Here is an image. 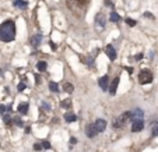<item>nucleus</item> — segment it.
<instances>
[{
    "label": "nucleus",
    "instance_id": "obj_1",
    "mask_svg": "<svg viewBox=\"0 0 158 152\" xmlns=\"http://www.w3.org/2000/svg\"><path fill=\"white\" fill-rule=\"evenodd\" d=\"M16 38V24L11 20H7L0 24V41L2 42H11Z\"/></svg>",
    "mask_w": 158,
    "mask_h": 152
},
{
    "label": "nucleus",
    "instance_id": "obj_2",
    "mask_svg": "<svg viewBox=\"0 0 158 152\" xmlns=\"http://www.w3.org/2000/svg\"><path fill=\"white\" fill-rule=\"evenodd\" d=\"M151 81H152V73L150 70H147V68L141 70L140 74H139V82L140 84H150Z\"/></svg>",
    "mask_w": 158,
    "mask_h": 152
},
{
    "label": "nucleus",
    "instance_id": "obj_3",
    "mask_svg": "<svg viewBox=\"0 0 158 152\" xmlns=\"http://www.w3.org/2000/svg\"><path fill=\"white\" fill-rule=\"evenodd\" d=\"M95 25H97L98 29H103V28H105L106 18H105V16H103L102 13H98L97 16H95Z\"/></svg>",
    "mask_w": 158,
    "mask_h": 152
},
{
    "label": "nucleus",
    "instance_id": "obj_4",
    "mask_svg": "<svg viewBox=\"0 0 158 152\" xmlns=\"http://www.w3.org/2000/svg\"><path fill=\"white\" fill-rule=\"evenodd\" d=\"M85 134H87V137H90V138H94V137L98 134V130H97L95 124H88L87 129H85Z\"/></svg>",
    "mask_w": 158,
    "mask_h": 152
},
{
    "label": "nucleus",
    "instance_id": "obj_5",
    "mask_svg": "<svg viewBox=\"0 0 158 152\" xmlns=\"http://www.w3.org/2000/svg\"><path fill=\"white\" fill-rule=\"evenodd\" d=\"M143 127H144V121L143 120H134L132 124V131L133 133H139V131L143 130Z\"/></svg>",
    "mask_w": 158,
    "mask_h": 152
},
{
    "label": "nucleus",
    "instance_id": "obj_6",
    "mask_svg": "<svg viewBox=\"0 0 158 152\" xmlns=\"http://www.w3.org/2000/svg\"><path fill=\"white\" fill-rule=\"evenodd\" d=\"M143 116H144V113H143V110L139 109V107H136V109L132 112V119H133V121H134V120H143Z\"/></svg>",
    "mask_w": 158,
    "mask_h": 152
},
{
    "label": "nucleus",
    "instance_id": "obj_7",
    "mask_svg": "<svg viewBox=\"0 0 158 152\" xmlns=\"http://www.w3.org/2000/svg\"><path fill=\"white\" fill-rule=\"evenodd\" d=\"M94 124H95L97 130H98V133H102V131L106 129V121L103 120V119H98V120H97Z\"/></svg>",
    "mask_w": 158,
    "mask_h": 152
},
{
    "label": "nucleus",
    "instance_id": "obj_8",
    "mask_svg": "<svg viewBox=\"0 0 158 152\" xmlns=\"http://www.w3.org/2000/svg\"><path fill=\"white\" fill-rule=\"evenodd\" d=\"M105 52H106V55H108V57H109L111 60H115L116 59V50H115V48H113L112 45H108L106 49H105Z\"/></svg>",
    "mask_w": 158,
    "mask_h": 152
},
{
    "label": "nucleus",
    "instance_id": "obj_9",
    "mask_svg": "<svg viewBox=\"0 0 158 152\" xmlns=\"http://www.w3.org/2000/svg\"><path fill=\"white\" fill-rule=\"evenodd\" d=\"M118 85H119V77H115L111 84V88H109V92L111 95H116V91H118Z\"/></svg>",
    "mask_w": 158,
    "mask_h": 152
},
{
    "label": "nucleus",
    "instance_id": "obj_10",
    "mask_svg": "<svg viewBox=\"0 0 158 152\" xmlns=\"http://www.w3.org/2000/svg\"><path fill=\"white\" fill-rule=\"evenodd\" d=\"M108 81H109V78H108V75H103L100 78V87L102 88L103 91L108 89Z\"/></svg>",
    "mask_w": 158,
    "mask_h": 152
},
{
    "label": "nucleus",
    "instance_id": "obj_11",
    "mask_svg": "<svg viewBox=\"0 0 158 152\" xmlns=\"http://www.w3.org/2000/svg\"><path fill=\"white\" fill-rule=\"evenodd\" d=\"M14 6L18 7V8H27L28 3L25 2V0H14Z\"/></svg>",
    "mask_w": 158,
    "mask_h": 152
},
{
    "label": "nucleus",
    "instance_id": "obj_12",
    "mask_svg": "<svg viewBox=\"0 0 158 152\" xmlns=\"http://www.w3.org/2000/svg\"><path fill=\"white\" fill-rule=\"evenodd\" d=\"M65 120L67 121V123H73V121L77 120V117H76L74 113H66L65 115Z\"/></svg>",
    "mask_w": 158,
    "mask_h": 152
},
{
    "label": "nucleus",
    "instance_id": "obj_13",
    "mask_svg": "<svg viewBox=\"0 0 158 152\" xmlns=\"http://www.w3.org/2000/svg\"><path fill=\"white\" fill-rule=\"evenodd\" d=\"M112 124H113V127H115V129H120V127L125 124L122 121V119L120 117H116V119H113V121H112Z\"/></svg>",
    "mask_w": 158,
    "mask_h": 152
},
{
    "label": "nucleus",
    "instance_id": "obj_14",
    "mask_svg": "<svg viewBox=\"0 0 158 152\" xmlns=\"http://www.w3.org/2000/svg\"><path fill=\"white\" fill-rule=\"evenodd\" d=\"M18 112L21 115H25L27 112H28V103H25V102H24V103H21L18 106Z\"/></svg>",
    "mask_w": 158,
    "mask_h": 152
},
{
    "label": "nucleus",
    "instance_id": "obj_15",
    "mask_svg": "<svg viewBox=\"0 0 158 152\" xmlns=\"http://www.w3.org/2000/svg\"><path fill=\"white\" fill-rule=\"evenodd\" d=\"M41 41H42V38L39 36V35H35V36H32V38H31V43H32L34 46H39Z\"/></svg>",
    "mask_w": 158,
    "mask_h": 152
},
{
    "label": "nucleus",
    "instance_id": "obj_16",
    "mask_svg": "<svg viewBox=\"0 0 158 152\" xmlns=\"http://www.w3.org/2000/svg\"><path fill=\"white\" fill-rule=\"evenodd\" d=\"M63 89H65L67 94H71L73 89H74V87H73L70 82H65V85H63Z\"/></svg>",
    "mask_w": 158,
    "mask_h": 152
},
{
    "label": "nucleus",
    "instance_id": "obj_17",
    "mask_svg": "<svg viewBox=\"0 0 158 152\" xmlns=\"http://www.w3.org/2000/svg\"><path fill=\"white\" fill-rule=\"evenodd\" d=\"M120 119H122L123 123H126V121L129 120V119H132V112H125V113L120 116Z\"/></svg>",
    "mask_w": 158,
    "mask_h": 152
},
{
    "label": "nucleus",
    "instance_id": "obj_18",
    "mask_svg": "<svg viewBox=\"0 0 158 152\" xmlns=\"http://www.w3.org/2000/svg\"><path fill=\"white\" fill-rule=\"evenodd\" d=\"M109 18H111V21H112V22H118V21H119V20H120L119 14H118L116 11H112V13H111V17H109Z\"/></svg>",
    "mask_w": 158,
    "mask_h": 152
},
{
    "label": "nucleus",
    "instance_id": "obj_19",
    "mask_svg": "<svg viewBox=\"0 0 158 152\" xmlns=\"http://www.w3.org/2000/svg\"><path fill=\"white\" fill-rule=\"evenodd\" d=\"M49 89H51L52 92H57V91H59L57 82H49Z\"/></svg>",
    "mask_w": 158,
    "mask_h": 152
},
{
    "label": "nucleus",
    "instance_id": "obj_20",
    "mask_svg": "<svg viewBox=\"0 0 158 152\" xmlns=\"http://www.w3.org/2000/svg\"><path fill=\"white\" fill-rule=\"evenodd\" d=\"M37 68L39 71H45L46 70V63L45 61H39L38 64H37Z\"/></svg>",
    "mask_w": 158,
    "mask_h": 152
},
{
    "label": "nucleus",
    "instance_id": "obj_21",
    "mask_svg": "<svg viewBox=\"0 0 158 152\" xmlns=\"http://www.w3.org/2000/svg\"><path fill=\"white\" fill-rule=\"evenodd\" d=\"M62 107H65V109H66V107H70L71 106V102L70 101H69V99H66V101H63L62 102V105H60Z\"/></svg>",
    "mask_w": 158,
    "mask_h": 152
},
{
    "label": "nucleus",
    "instance_id": "obj_22",
    "mask_svg": "<svg viewBox=\"0 0 158 152\" xmlns=\"http://www.w3.org/2000/svg\"><path fill=\"white\" fill-rule=\"evenodd\" d=\"M151 135H152V137H157V135H158V123H157L155 126H152V133H151Z\"/></svg>",
    "mask_w": 158,
    "mask_h": 152
},
{
    "label": "nucleus",
    "instance_id": "obj_23",
    "mask_svg": "<svg viewBox=\"0 0 158 152\" xmlns=\"http://www.w3.org/2000/svg\"><path fill=\"white\" fill-rule=\"evenodd\" d=\"M126 24L130 27H134L136 25V20H132V18H126Z\"/></svg>",
    "mask_w": 158,
    "mask_h": 152
},
{
    "label": "nucleus",
    "instance_id": "obj_24",
    "mask_svg": "<svg viewBox=\"0 0 158 152\" xmlns=\"http://www.w3.org/2000/svg\"><path fill=\"white\" fill-rule=\"evenodd\" d=\"M13 123H16L17 126H20V127H22V121H21V120H20V119H18V117H14V119H13Z\"/></svg>",
    "mask_w": 158,
    "mask_h": 152
},
{
    "label": "nucleus",
    "instance_id": "obj_25",
    "mask_svg": "<svg viewBox=\"0 0 158 152\" xmlns=\"http://www.w3.org/2000/svg\"><path fill=\"white\" fill-rule=\"evenodd\" d=\"M3 120L6 121L7 124H11V119H10V116H8V115H4V116H3Z\"/></svg>",
    "mask_w": 158,
    "mask_h": 152
},
{
    "label": "nucleus",
    "instance_id": "obj_26",
    "mask_svg": "<svg viewBox=\"0 0 158 152\" xmlns=\"http://www.w3.org/2000/svg\"><path fill=\"white\" fill-rule=\"evenodd\" d=\"M42 148H45V149H49V148H51V144H49L48 141H43V142H42Z\"/></svg>",
    "mask_w": 158,
    "mask_h": 152
},
{
    "label": "nucleus",
    "instance_id": "obj_27",
    "mask_svg": "<svg viewBox=\"0 0 158 152\" xmlns=\"http://www.w3.org/2000/svg\"><path fill=\"white\" fill-rule=\"evenodd\" d=\"M25 89V84H24V82H21V84H18V91L21 92V91H24Z\"/></svg>",
    "mask_w": 158,
    "mask_h": 152
},
{
    "label": "nucleus",
    "instance_id": "obj_28",
    "mask_svg": "<svg viewBox=\"0 0 158 152\" xmlns=\"http://www.w3.org/2000/svg\"><path fill=\"white\" fill-rule=\"evenodd\" d=\"M34 149H35V151H42V145H39V144H35V145H34Z\"/></svg>",
    "mask_w": 158,
    "mask_h": 152
},
{
    "label": "nucleus",
    "instance_id": "obj_29",
    "mask_svg": "<svg viewBox=\"0 0 158 152\" xmlns=\"http://www.w3.org/2000/svg\"><path fill=\"white\" fill-rule=\"evenodd\" d=\"M105 4L108 7H113V3H112V0H105Z\"/></svg>",
    "mask_w": 158,
    "mask_h": 152
},
{
    "label": "nucleus",
    "instance_id": "obj_30",
    "mask_svg": "<svg viewBox=\"0 0 158 152\" xmlns=\"http://www.w3.org/2000/svg\"><path fill=\"white\" fill-rule=\"evenodd\" d=\"M6 109H7V107L4 106V105H0V113H4V112H6Z\"/></svg>",
    "mask_w": 158,
    "mask_h": 152
},
{
    "label": "nucleus",
    "instance_id": "obj_31",
    "mask_svg": "<svg viewBox=\"0 0 158 152\" xmlns=\"http://www.w3.org/2000/svg\"><path fill=\"white\" fill-rule=\"evenodd\" d=\"M136 60H141V59H143V55H141V53H139V55H136Z\"/></svg>",
    "mask_w": 158,
    "mask_h": 152
},
{
    "label": "nucleus",
    "instance_id": "obj_32",
    "mask_svg": "<svg viewBox=\"0 0 158 152\" xmlns=\"http://www.w3.org/2000/svg\"><path fill=\"white\" fill-rule=\"evenodd\" d=\"M144 16H146V17H148V18H152V14H151V13H148V11L144 13Z\"/></svg>",
    "mask_w": 158,
    "mask_h": 152
},
{
    "label": "nucleus",
    "instance_id": "obj_33",
    "mask_svg": "<svg viewBox=\"0 0 158 152\" xmlns=\"http://www.w3.org/2000/svg\"><path fill=\"white\" fill-rule=\"evenodd\" d=\"M51 46H52V49H53V50H56V45H55L53 42H51Z\"/></svg>",
    "mask_w": 158,
    "mask_h": 152
},
{
    "label": "nucleus",
    "instance_id": "obj_34",
    "mask_svg": "<svg viewBox=\"0 0 158 152\" xmlns=\"http://www.w3.org/2000/svg\"><path fill=\"white\" fill-rule=\"evenodd\" d=\"M0 75H3V73H2V70H0Z\"/></svg>",
    "mask_w": 158,
    "mask_h": 152
}]
</instances>
